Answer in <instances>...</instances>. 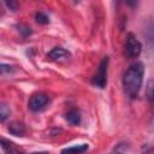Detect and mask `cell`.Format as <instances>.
<instances>
[{"label": "cell", "mask_w": 154, "mask_h": 154, "mask_svg": "<svg viewBox=\"0 0 154 154\" xmlns=\"http://www.w3.org/2000/svg\"><path fill=\"white\" fill-rule=\"evenodd\" d=\"M144 76V65L141 61L131 64L123 75L122 84L125 95L129 99H136L140 94Z\"/></svg>", "instance_id": "cell-1"}, {"label": "cell", "mask_w": 154, "mask_h": 154, "mask_svg": "<svg viewBox=\"0 0 154 154\" xmlns=\"http://www.w3.org/2000/svg\"><path fill=\"white\" fill-rule=\"evenodd\" d=\"M108 57H103L100 61V65L95 72V75L91 78V84L94 87H97L100 89H103L107 84V70H108Z\"/></svg>", "instance_id": "cell-2"}, {"label": "cell", "mask_w": 154, "mask_h": 154, "mask_svg": "<svg viewBox=\"0 0 154 154\" xmlns=\"http://www.w3.org/2000/svg\"><path fill=\"white\" fill-rule=\"evenodd\" d=\"M142 51V45L137 40V37L132 34L129 32L126 35V41H125V54L129 59H135L141 54Z\"/></svg>", "instance_id": "cell-3"}, {"label": "cell", "mask_w": 154, "mask_h": 154, "mask_svg": "<svg viewBox=\"0 0 154 154\" xmlns=\"http://www.w3.org/2000/svg\"><path fill=\"white\" fill-rule=\"evenodd\" d=\"M48 103H49V97L46 94L37 93V94H34L29 99L28 107L32 112H40V111L45 109L48 106Z\"/></svg>", "instance_id": "cell-4"}, {"label": "cell", "mask_w": 154, "mask_h": 154, "mask_svg": "<svg viewBox=\"0 0 154 154\" xmlns=\"http://www.w3.org/2000/svg\"><path fill=\"white\" fill-rule=\"evenodd\" d=\"M47 58L53 61H64V60H67L69 58H71V53L63 47H54L47 54Z\"/></svg>", "instance_id": "cell-5"}, {"label": "cell", "mask_w": 154, "mask_h": 154, "mask_svg": "<svg viewBox=\"0 0 154 154\" xmlns=\"http://www.w3.org/2000/svg\"><path fill=\"white\" fill-rule=\"evenodd\" d=\"M65 118H66V120H67L70 124H72V125H78V124L81 123V119H82L81 113H79V111H77V109H70V111L66 113Z\"/></svg>", "instance_id": "cell-6"}, {"label": "cell", "mask_w": 154, "mask_h": 154, "mask_svg": "<svg viewBox=\"0 0 154 154\" xmlns=\"http://www.w3.org/2000/svg\"><path fill=\"white\" fill-rule=\"evenodd\" d=\"M8 131L14 135V136H23L24 132H25V126L23 123H19V122H14V123H11L10 126H8Z\"/></svg>", "instance_id": "cell-7"}, {"label": "cell", "mask_w": 154, "mask_h": 154, "mask_svg": "<svg viewBox=\"0 0 154 154\" xmlns=\"http://www.w3.org/2000/svg\"><path fill=\"white\" fill-rule=\"evenodd\" d=\"M89 146L87 143L83 144H77V146H72V147H67L65 149L61 150V153H83L85 150H88Z\"/></svg>", "instance_id": "cell-8"}, {"label": "cell", "mask_w": 154, "mask_h": 154, "mask_svg": "<svg viewBox=\"0 0 154 154\" xmlns=\"http://www.w3.org/2000/svg\"><path fill=\"white\" fill-rule=\"evenodd\" d=\"M35 20H36L38 24H42V25H46V24L49 23L48 16H47L46 13H43V12H37V13L35 14Z\"/></svg>", "instance_id": "cell-9"}, {"label": "cell", "mask_w": 154, "mask_h": 154, "mask_svg": "<svg viewBox=\"0 0 154 154\" xmlns=\"http://www.w3.org/2000/svg\"><path fill=\"white\" fill-rule=\"evenodd\" d=\"M1 148H2L4 150H6V152H10V153H16V152H18V149L14 148L13 144H12L11 142H8L7 140H5V138H1Z\"/></svg>", "instance_id": "cell-10"}, {"label": "cell", "mask_w": 154, "mask_h": 154, "mask_svg": "<svg viewBox=\"0 0 154 154\" xmlns=\"http://www.w3.org/2000/svg\"><path fill=\"white\" fill-rule=\"evenodd\" d=\"M4 2H5V5H6V7H7L10 11H12V12L18 11V8H19V4H18L17 0H4Z\"/></svg>", "instance_id": "cell-11"}, {"label": "cell", "mask_w": 154, "mask_h": 154, "mask_svg": "<svg viewBox=\"0 0 154 154\" xmlns=\"http://www.w3.org/2000/svg\"><path fill=\"white\" fill-rule=\"evenodd\" d=\"M17 28H18V31L24 37H26V36H29L31 34V28L28 26V25H25V24H19V25H17Z\"/></svg>", "instance_id": "cell-12"}, {"label": "cell", "mask_w": 154, "mask_h": 154, "mask_svg": "<svg viewBox=\"0 0 154 154\" xmlns=\"http://www.w3.org/2000/svg\"><path fill=\"white\" fill-rule=\"evenodd\" d=\"M8 116H10V109L7 108L6 105L2 103V105L0 106V120H1V122H5Z\"/></svg>", "instance_id": "cell-13"}, {"label": "cell", "mask_w": 154, "mask_h": 154, "mask_svg": "<svg viewBox=\"0 0 154 154\" xmlns=\"http://www.w3.org/2000/svg\"><path fill=\"white\" fill-rule=\"evenodd\" d=\"M129 7H131V8H136L137 7V5H138V1L140 0H123Z\"/></svg>", "instance_id": "cell-14"}, {"label": "cell", "mask_w": 154, "mask_h": 154, "mask_svg": "<svg viewBox=\"0 0 154 154\" xmlns=\"http://www.w3.org/2000/svg\"><path fill=\"white\" fill-rule=\"evenodd\" d=\"M148 96H149V100L154 101V87H152V88H150V91H149Z\"/></svg>", "instance_id": "cell-15"}]
</instances>
